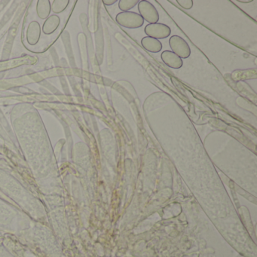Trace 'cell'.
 <instances>
[{
    "label": "cell",
    "instance_id": "cell-8",
    "mask_svg": "<svg viewBox=\"0 0 257 257\" xmlns=\"http://www.w3.org/2000/svg\"><path fill=\"white\" fill-rule=\"evenodd\" d=\"M177 4L183 7L185 10H190L193 7V1L192 0H185V1H181V0H177Z\"/></svg>",
    "mask_w": 257,
    "mask_h": 257
},
{
    "label": "cell",
    "instance_id": "cell-10",
    "mask_svg": "<svg viewBox=\"0 0 257 257\" xmlns=\"http://www.w3.org/2000/svg\"><path fill=\"white\" fill-rule=\"evenodd\" d=\"M238 2L243 3V4H249V3L252 2V0H239Z\"/></svg>",
    "mask_w": 257,
    "mask_h": 257
},
{
    "label": "cell",
    "instance_id": "cell-4",
    "mask_svg": "<svg viewBox=\"0 0 257 257\" xmlns=\"http://www.w3.org/2000/svg\"><path fill=\"white\" fill-rule=\"evenodd\" d=\"M171 29L169 27L164 24H150L145 28V33L148 37L152 38L165 39L171 35Z\"/></svg>",
    "mask_w": 257,
    "mask_h": 257
},
{
    "label": "cell",
    "instance_id": "cell-5",
    "mask_svg": "<svg viewBox=\"0 0 257 257\" xmlns=\"http://www.w3.org/2000/svg\"><path fill=\"white\" fill-rule=\"evenodd\" d=\"M161 56L162 61L171 68L180 69L183 66V60L171 51H165Z\"/></svg>",
    "mask_w": 257,
    "mask_h": 257
},
{
    "label": "cell",
    "instance_id": "cell-7",
    "mask_svg": "<svg viewBox=\"0 0 257 257\" xmlns=\"http://www.w3.org/2000/svg\"><path fill=\"white\" fill-rule=\"evenodd\" d=\"M138 3V0H120L118 7L121 11L127 12L133 9Z\"/></svg>",
    "mask_w": 257,
    "mask_h": 257
},
{
    "label": "cell",
    "instance_id": "cell-9",
    "mask_svg": "<svg viewBox=\"0 0 257 257\" xmlns=\"http://www.w3.org/2000/svg\"><path fill=\"white\" fill-rule=\"evenodd\" d=\"M117 2V0H105V1H103V4H105V5L106 6H111L113 5L114 4H115V3Z\"/></svg>",
    "mask_w": 257,
    "mask_h": 257
},
{
    "label": "cell",
    "instance_id": "cell-6",
    "mask_svg": "<svg viewBox=\"0 0 257 257\" xmlns=\"http://www.w3.org/2000/svg\"><path fill=\"white\" fill-rule=\"evenodd\" d=\"M141 44L144 49L153 53H158L162 49V44L159 40L152 38L150 37H146L143 38Z\"/></svg>",
    "mask_w": 257,
    "mask_h": 257
},
{
    "label": "cell",
    "instance_id": "cell-2",
    "mask_svg": "<svg viewBox=\"0 0 257 257\" xmlns=\"http://www.w3.org/2000/svg\"><path fill=\"white\" fill-rule=\"evenodd\" d=\"M170 47L174 54L180 58H188L191 55L189 45L182 37L173 36L169 40Z\"/></svg>",
    "mask_w": 257,
    "mask_h": 257
},
{
    "label": "cell",
    "instance_id": "cell-1",
    "mask_svg": "<svg viewBox=\"0 0 257 257\" xmlns=\"http://www.w3.org/2000/svg\"><path fill=\"white\" fill-rule=\"evenodd\" d=\"M116 22L124 28L136 29L143 26L144 19L138 13L133 12H123L117 15Z\"/></svg>",
    "mask_w": 257,
    "mask_h": 257
},
{
    "label": "cell",
    "instance_id": "cell-3",
    "mask_svg": "<svg viewBox=\"0 0 257 257\" xmlns=\"http://www.w3.org/2000/svg\"><path fill=\"white\" fill-rule=\"evenodd\" d=\"M138 10L143 19L150 24L157 23L159 19V13L153 4L148 1H141L138 4Z\"/></svg>",
    "mask_w": 257,
    "mask_h": 257
}]
</instances>
